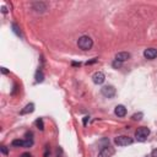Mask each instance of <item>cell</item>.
Masks as SVG:
<instances>
[{
	"instance_id": "4",
	"label": "cell",
	"mask_w": 157,
	"mask_h": 157,
	"mask_svg": "<svg viewBox=\"0 0 157 157\" xmlns=\"http://www.w3.org/2000/svg\"><path fill=\"white\" fill-rule=\"evenodd\" d=\"M101 93L104 97L112 98L114 95H116V88H114L113 86H104V87L101 88Z\"/></svg>"
},
{
	"instance_id": "24",
	"label": "cell",
	"mask_w": 157,
	"mask_h": 157,
	"mask_svg": "<svg viewBox=\"0 0 157 157\" xmlns=\"http://www.w3.org/2000/svg\"><path fill=\"white\" fill-rule=\"evenodd\" d=\"M87 120H88V117H85V119H83V124H87Z\"/></svg>"
},
{
	"instance_id": "2",
	"label": "cell",
	"mask_w": 157,
	"mask_h": 157,
	"mask_svg": "<svg viewBox=\"0 0 157 157\" xmlns=\"http://www.w3.org/2000/svg\"><path fill=\"white\" fill-rule=\"evenodd\" d=\"M149 135H150V129L145 127H141L135 131V138L138 139V141H145L149 138Z\"/></svg>"
},
{
	"instance_id": "5",
	"label": "cell",
	"mask_w": 157,
	"mask_h": 157,
	"mask_svg": "<svg viewBox=\"0 0 157 157\" xmlns=\"http://www.w3.org/2000/svg\"><path fill=\"white\" fill-rule=\"evenodd\" d=\"M114 155V149L111 147V146H106V147H103L100 153H98V157H112Z\"/></svg>"
},
{
	"instance_id": "12",
	"label": "cell",
	"mask_w": 157,
	"mask_h": 157,
	"mask_svg": "<svg viewBox=\"0 0 157 157\" xmlns=\"http://www.w3.org/2000/svg\"><path fill=\"white\" fill-rule=\"evenodd\" d=\"M24 144H25V141L24 140H14L13 141V146H17V147H24Z\"/></svg>"
},
{
	"instance_id": "22",
	"label": "cell",
	"mask_w": 157,
	"mask_h": 157,
	"mask_svg": "<svg viewBox=\"0 0 157 157\" xmlns=\"http://www.w3.org/2000/svg\"><path fill=\"white\" fill-rule=\"evenodd\" d=\"M21 157H32V156H31V153H22V155H21Z\"/></svg>"
},
{
	"instance_id": "16",
	"label": "cell",
	"mask_w": 157,
	"mask_h": 157,
	"mask_svg": "<svg viewBox=\"0 0 157 157\" xmlns=\"http://www.w3.org/2000/svg\"><path fill=\"white\" fill-rule=\"evenodd\" d=\"M112 65H113V68L119 69V68L122 66V61H119V60H114V61L112 63Z\"/></svg>"
},
{
	"instance_id": "23",
	"label": "cell",
	"mask_w": 157,
	"mask_h": 157,
	"mask_svg": "<svg viewBox=\"0 0 157 157\" xmlns=\"http://www.w3.org/2000/svg\"><path fill=\"white\" fill-rule=\"evenodd\" d=\"M1 72H3V74H7V70H6V68H1Z\"/></svg>"
},
{
	"instance_id": "1",
	"label": "cell",
	"mask_w": 157,
	"mask_h": 157,
	"mask_svg": "<svg viewBox=\"0 0 157 157\" xmlns=\"http://www.w3.org/2000/svg\"><path fill=\"white\" fill-rule=\"evenodd\" d=\"M77 46H79V48H81L82 50H88V49L92 48L93 42H92V39H91L88 36H82V37H80L79 41H77Z\"/></svg>"
},
{
	"instance_id": "14",
	"label": "cell",
	"mask_w": 157,
	"mask_h": 157,
	"mask_svg": "<svg viewBox=\"0 0 157 157\" xmlns=\"http://www.w3.org/2000/svg\"><path fill=\"white\" fill-rule=\"evenodd\" d=\"M32 145H33V140L32 139H26L25 144H24V147H31Z\"/></svg>"
},
{
	"instance_id": "19",
	"label": "cell",
	"mask_w": 157,
	"mask_h": 157,
	"mask_svg": "<svg viewBox=\"0 0 157 157\" xmlns=\"http://www.w3.org/2000/svg\"><path fill=\"white\" fill-rule=\"evenodd\" d=\"M1 152H3L4 155H7V153H9V151H7V149H6V146H1Z\"/></svg>"
},
{
	"instance_id": "18",
	"label": "cell",
	"mask_w": 157,
	"mask_h": 157,
	"mask_svg": "<svg viewBox=\"0 0 157 157\" xmlns=\"http://www.w3.org/2000/svg\"><path fill=\"white\" fill-rule=\"evenodd\" d=\"M13 28H14V31H15V33L20 36V31H18V27H17L16 24H13Z\"/></svg>"
},
{
	"instance_id": "21",
	"label": "cell",
	"mask_w": 157,
	"mask_h": 157,
	"mask_svg": "<svg viewBox=\"0 0 157 157\" xmlns=\"http://www.w3.org/2000/svg\"><path fill=\"white\" fill-rule=\"evenodd\" d=\"M151 157H157V149H155V150L151 152Z\"/></svg>"
},
{
	"instance_id": "10",
	"label": "cell",
	"mask_w": 157,
	"mask_h": 157,
	"mask_svg": "<svg viewBox=\"0 0 157 157\" xmlns=\"http://www.w3.org/2000/svg\"><path fill=\"white\" fill-rule=\"evenodd\" d=\"M35 111V104L33 103H29V104H27V106L21 111V114H28V113H32Z\"/></svg>"
},
{
	"instance_id": "6",
	"label": "cell",
	"mask_w": 157,
	"mask_h": 157,
	"mask_svg": "<svg viewBox=\"0 0 157 157\" xmlns=\"http://www.w3.org/2000/svg\"><path fill=\"white\" fill-rule=\"evenodd\" d=\"M92 79H93V82H95L96 85H101V83H103L104 80H106V76H104L103 72L97 71V72H95V74H93Z\"/></svg>"
},
{
	"instance_id": "15",
	"label": "cell",
	"mask_w": 157,
	"mask_h": 157,
	"mask_svg": "<svg viewBox=\"0 0 157 157\" xmlns=\"http://www.w3.org/2000/svg\"><path fill=\"white\" fill-rule=\"evenodd\" d=\"M36 124H37V127H38V129H39V130H43V129H44V125H43V120H42L41 118H39V119H37Z\"/></svg>"
},
{
	"instance_id": "13",
	"label": "cell",
	"mask_w": 157,
	"mask_h": 157,
	"mask_svg": "<svg viewBox=\"0 0 157 157\" xmlns=\"http://www.w3.org/2000/svg\"><path fill=\"white\" fill-rule=\"evenodd\" d=\"M43 74H42V71H37L36 72V80H37V82H42V81H43Z\"/></svg>"
},
{
	"instance_id": "3",
	"label": "cell",
	"mask_w": 157,
	"mask_h": 157,
	"mask_svg": "<svg viewBox=\"0 0 157 157\" xmlns=\"http://www.w3.org/2000/svg\"><path fill=\"white\" fill-rule=\"evenodd\" d=\"M114 142H116L118 146H128V145L133 144V139L129 138V136H124V135H122V136H118V138L114 139Z\"/></svg>"
},
{
	"instance_id": "20",
	"label": "cell",
	"mask_w": 157,
	"mask_h": 157,
	"mask_svg": "<svg viewBox=\"0 0 157 157\" xmlns=\"http://www.w3.org/2000/svg\"><path fill=\"white\" fill-rule=\"evenodd\" d=\"M96 61H97V58H95V59H92V60H90V61H87V63H86V64H87V65H90V64H93V63H96Z\"/></svg>"
},
{
	"instance_id": "17",
	"label": "cell",
	"mask_w": 157,
	"mask_h": 157,
	"mask_svg": "<svg viewBox=\"0 0 157 157\" xmlns=\"http://www.w3.org/2000/svg\"><path fill=\"white\" fill-rule=\"evenodd\" d=\"M131 118H133V120H140L142 118V113H135Z\"/></svg>"
},
{
	"instance_id": "11",
	"label": "cell",
	"mask_w": 157,
	"mask_h": 157,
	"mask_svg": "<svg viewBox=\"0 0 157 157\" xmlns=\"http://www.w3.org/2000/svg\"><path fill=\"white\" fill-rule=\"evenodd\" d=\"M33 7H35L36 11H44V10L47 9V5L44 3H35Z\"/></svg>"
},
{
	"instance_id": "7",
	"label": "cell",
	"mask_w": 157,
	"mask_h": 157,
	"mask_svg": "<svg viewBox=\"0 0 157 157\" xmlns=\"http://www.w3.org/2000/svg\"><path fill=\"white\" fill-rule=\"evenodd\" d=\"M144 55H145V58L146 59H155L156 57H157V49H155V48H149V49H146L145 52H144Z\"/></svg>"
},
{
	"instance_id": "9",
	"label": "cell",
	"mask_w": 157,
	"mask_h": 157,
	"mask_svg": "<svg viewBox=\"0 0 157 157\" xmlns=\"http://www.w3.org/2000/svg\"><path fill=\"white\" fill-rule=\"evenodd\" d=\"M130 58V54L127 53V52H120V53H117L116 55V60H119V61H125V60H128Z\"/></svg>"
},
{
	"instance_id": "8",
	"label": "cell",
	"mask_w": 157,
	"mask_h": 157,
	"mask_svg": "<svg viewBox=\"0 0 157 157\" xmlns=\"http://www.w3.org/2000/svg\"><path fill=\"white\" fill-rule=\"evenodd\" d=\"M114 113H116V116L118 117H125V114H127V108H125L124 106H122V104H119V106L116 107V109H114Z\"/></svg>"
}]
</instances>
